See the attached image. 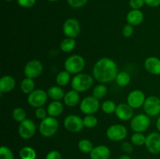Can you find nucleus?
Instances as JSON below:
<instances>
[{
  "instance_id": "f257e3e1",
  "label": "nucleus",
  "mask_w": 160,
  "mask_h": 159,
  "mask_svg": "<svg viewBox=\"0 0 160 159\" xmlns=\"http://www.w3.org/2000/svg\"><path fill=\"white\" fill-rule=\"evenodd\" d=\"M92 74L98 82L107 84L115 80L118 74V67L117 63L110 58H102L94 65Z\"/></svg>"
},
{
  "instance_id": "f03ea898",
  "label": "nucleus",
  "mask_w": 160,
  "mask_h": 159,
  "mask_svg": "<svg viewBox=\"0 0 160 159\" xmlns=\"http://www.w3.org/2000/svg\"><path fill=\"white\" fill-rule=\"evenodd\" d=\"M94 80L87 73H78L71 80V87L78 92H85L93 85Z\"/></svg>"
},
{
  "instance_id": "7ed1b4c3",
  "label": "nucleus",
  "mask_w": 160,
  "mask_h": 159,
  "mask_svg": "<svg viewBox=\"0 0 160 159\" xmlns=\"http://www.w3.org/2000/svg\"><path fill=\"white\" fill-rule=\"evenodd\" d=\"M85 66L84 59L80 55H72L69 56L64 62L65 70L70 74H78L80 73Z\"/></svg>"
},
{
  "instance_id": "20e7f679",
  "label": "nucleus",
  "mask_w": 160,
  "mask_h": 159,
  "mask_svg": "<svg viewBox=\"0 0 160 159\" xmlns=\"http://www.w3.org/2000/svg\"><path fill=\"white\" fill-rule=\"evenodd\" d=\"M59 122L55 117L48 116L42 120L39 125V132L44 137H51L56 133Z\"/></svg>"
},
{
  "instance_id": "39448f33",
  "label": "nucleus",
  "mask_w": 160,
  "mask_h": 159,
  "mask_svg": "<svg viewBox=\"0 0 160 159\" xmlns=\"http://www.w3.org/2000/svg\"><path fill=\"white\" fill-rule=\"evenodd\" d=\"M150 124L151 120L148 115L138 114L131 118L130 126L134 132H143L148 129Z\"/></svg>"
},
{
  "instance_id": "423d86ee",
  "label": "nucleus",
  "mask_w": 160,
  "mask_h": 159,
  "mask_svg": "<svg viewBox=\"0 0 160 159\" xmlns=\"http://www.w3.org/2000/svg\"><path fill=\"white\" fill-rule=\"evenodd\" d=\"M128 136V129L123 125L114 124L106 130V137L112 141L118 142L124 140Z\"/></svg>"
},
{
  "instance_id": "0eeeda50",
  "label": "nucleus",
  "mask_w": 160,
  "mask_h": 159,
  "mask_svg": "<svg viewBox=\"0 0 160 159\" xmlns=\"http://www.w3.org/2000/svg\"><path fill=\"white\" fill-rule=\"evenodd\" d=\"M100 108L99 100L94 96L85 97L80 104V109L85 115H93Z\"/></svg>"
},
{
  "instance_id": "6e6552de",
  "label": "nucleus",
  "mask_w": 160,
  "mask_h": 159,
  "mask_svg": "<svg viewBox=\"0 0 160 159\" xmlns=\"http://www.w3.org/2000/svg\"><path fill=\"white\" fill-rule=\"evenodd\" d=\"M48 94L42 89H37L28 94V102L31 107L40 108L42 107L48 100Z\"/></svg>"
},
{
  "instance_id": "1a4fd4ad",
  "label": "nucleus",
  "mask_w": 160,
  "mask_h": 159,
  "mask_svg": "<svg viewBox=\"0 0 160 159\" xmlns=\"http://www.w3.org/2000/svg\"><path fill=\"white\" fill-rule=\"evenodd\" d=\"M43 65L37 59L28 61L23 68V73L26 77L34 79L40 76L43 72Z\"/></svg>"
},
{
  "instance_id": "9d476101",
  "label": "nucleus",
  "mask_w": 160,
  "mask_h": 159,
  "mask_svg": "<svg viewBox=\"0 0 160 159\" xmlns=\"http://www.w3.org/2000/svg\"><path fill=\"white\" fill-rule=\"evenodd\" d=\"M62 31L67 37L75 39L81 32V25L76 19L69 18L64 22L62 25Z\"/></svg>"
},
{
  "instance_id": "9b49d317",
  "label": "nucleus",
  "mask_w": 160,
  "mask_h": 159,
  "mask_svg": "<svg viewBox=\"0 0 160 159\" xmlns=\"http://www.w3.org/2000/svg\"><path fill=\"white\" fill-rule=\"evenodd\" d=\"M18 132L20 137L24 140H29L34 136L36 132V125L31 119L26 118L20 123L18 127Z\"/></svg>"
},
{
  "instance_id": "f8f14e48",
  "label": "nucleus",
  "mask_w": 160,
  "mask_h": 159,
  "mask_svg": "<svg viewBox=\"0 0 160 159\" xmlns=\"http://www.w3.org/2000/svg\"><path fill=\"white\" fill-rule=\"evenodd\" d=\"M64 127L72 132H81L84 127V121L80 116L76 115H69L63 122Z\"/></svg>"
},
{
  "instance_id": "ddd939ff",
  "label": "nucleus",
  "mask_w": 160,
  "mask_h": 159,
  "mask_svg": "<svg viewBox=\"0 0 160 159\" xmlns=\"http://www.w3.org/2000/svg\"><path fill=\"white\" fill-rule=\"evenodd\" d=\"M144 111L148 116H156L160 114V98L156 96L146 98L144 103Z\"/></svg>"
},
{
  "instance_id": "4468645a",
  "label": "nucleus",
  "mask_w": 160,
  "mask_h": 159,
  "mask_svg": "<svg viewBox=\"0 0 160 159\" xmlns=\"http://www.w3.org/2000/svg\"><path fill=\"white\" fill-rule=\"evenodd\" d=\"M145 147L148 152L152 154H160V134L152 132L146 136Z\"/></svg>"
},
{
  "instance_id": "2eb2a0df",
  "label": "nucleus",
  "mask_w": 160,
  "mask_h": 159,
  "mask_svg": "<svg viewBox=\"0 0 160 159\" xmlns=\"http://www.w3.org/2000/svg\"><path fill=\"white\" fill-rule=\"evenodd\" d=\"M145 99V95L141 90H134L130 92L128 95L127 102L132 108H139L144 105Z\"/></svg>"
},
{
  "instance_id": "dca6fc26",
  "label": "nucleus",
  "mask_w": 160,
  "mask_h": 159,
  "mask_svg": "<svg viewBox=\"0 0 160 159\" xmlns=\"http://www.w3.org/2000/svg\"><path fill=\"white\" fill-rule=\"evenodd\" d=\"M116 115L119 119L122 121H128L133 118L134 111L133 108L128 104V103H121L117 106V109L115 112Z\"/></svg>"
},
{
  "instance_id": "f3484780",
  "label": "nucleus",
  "mask_w": 160,
  "mask_h": 159,
  "mask_svg": "<svg viewBox=\"0 0 160 159\" xmlns=\"http://www.w3.org/2000/svg\"><path fill=\"white\" fill-rule=\"evenodd\" d=\"M110 155V150L105 145H98L95 147L90 153L91 159H109Z\"/></svg>"
},
{
  "instance_id": "a211bd4d",
  "label": "nucleus",
  "mask_w": 160,
  "mask_h": 159,
  "mask_svg": "<svg viewBox=\"0 0 160 159\" xmlns=\"http://www.w3.org/2000/svg\"><path fill=\"white\" fill-rule=\"evenodd\" d=\"M145 68L147 71L152 75H160V59L152 56L148 57L145 61Z\"/></svg>"
},
{
  "instance_id": "6ab92c4d",
  "label": "nucleus",
  "mask_w": 160,
  "mask_h": 159,
  "mask_svg": "<svg viewBox=\"0 0 160 159\" xmlns=\"http://www.w3.org/2000/svg\"><path fill=\"white\" fill-rule=\"evenodd\" d=\"M16 87V81L12 76L9 75L3 76L0 79V92L1 93H9L12 91Z\"/></svg>"
},
{
  "instance_id": "aec40b11",
  "label": "nucleus",
  "mask_w": 160,
  "mask_h": 159,
  "mask_svg": "<svg viewBox=\"0 0 160 159\" xmlns=\"http://www.w3.org/2000/svg\"><path fill=\"white\" fill-rule=\"evenodd\" d=\"M144 20V14L140 9H131L127 15V21L132 26L141 24Z\"/></svg>"
},
{
  "instance_id": "412c9836",
  "label": "nucleus",
  "mask_w": 160,
  "mask_h": 159,
  "mask_svg": "<svg viewBox=\"0 0 160 159\" xmlns=\"http://www.w3.org/2000/svg\"><path fill=\"white\" fill-rule=\"evenodd\" d=\"M63 101L64 104L68 107H74L77 104H78L80 101L79 92L74 90H69L68 92L65 94Z\"/></svg>"
},
{
  "instance_id": "4be33fe9",
  "label": "nucleus",
  "mask_w": 160,
  "mask_h": 159,
  "mask_svg": "<svg viewBox=\"0 0 160 159\" xmlns=\"http://www.w3.org/2000/svg\"><path fill=\"white\" fill-rule=\"evenodd\" d=\"M63 104L59 101H53L50 103L47 108V112L49 116L57 117L59 116L63 112Z\"/></svg>"
},
{
  "instance_id": "5701e85b",
  "label": "nucleus",
  "mask_w": 160,
  "mask_h": 159,
  "mask_svg": "<svg viewBox=\"0 0 160 159\" xmlns=\"http://www.w3.org/2000/svg\"><path fill=\"white\" fill-rule=\"evenodd\" d=\"M47 94H48V96L53 101H60L65 96L64 90L59 86L51 87L47 90Z\"/></svg>"
},
{
  "instance_id": "b1692460",
  "label": "nucleus",
  "mask_w": 160,
  "mask_h": 159,
  "mask_svg": "<svg viewBox=\"0 0 160 159\" xmlns=\"http://www.w3.org/2000/svg\"><path fill=\"white\" fill-rule=\"evenodd\" d=\"M34 87H35V83L31 78H24L20 83V89L22 92L26 94H29L33 90H34Z\"/></svg>"
},
{
  "instance_id": "393cba45",
  "label": "nucleus",
  "mask_w": 160,
  "mask_h": 159,
  "mask_svg": "<svg viewBox=\"0 0 160 159\" xmlns=\"http://www.w3.org/2000/svg\"><path fill=\"white\" fill-rule=\"evenodd\" d=\"M59 47L63 52H70L76 47V40L71 37H66L61 41Z\"/></svg>"
},
{
  "instance_id": "a878e982",
  "label": "nucleus",
  "mask_w": 160,
  "mask_h": 159,
  "mask_svg": "<svg viewBox=\"0 0 160 159\" xmlns=\"http://www.w3.org/2000/svg\"><path fill=\"white\" fill-rule=\"evenodd\" d=\"M131 75L128 73V72L122 71L118 73V74L117 75V77H116L115 80L116 83L117 84V85H119L120 87H126L131 82Z\"/></svg>"
},
{
  "instance_id": "bb28decb",
  "label": "nucleus",
  "mask_w": 160,
  "mask_h": 159,
  "mask_svg": "<svg viewBox=\"0 0 160 159\" xmlns=\"http://www.w3.org/2000/svg\"><path fill=\"white\" fill-rule=\"evenodd\" d=\"M20 159H36L37 154L34 148L31 147H23L19 152Z\"/></svg>"
},
{
  "instance_id": "cd10ccee",
  "label": "nucleus",
  "mask_w": 160,
  "mask_h": 159,
  "mask_svg": "<svg viewBox=\"0 0 160 159\" xmlns=\"http://www.w3.org/2000/svg\"><path fill=\"white\" fill-rule=\"evenodd\" d=\"M56 84L59 87H63V86L67 85L70 81V73L67 72V70L60 71L56 76Z\"/></svg>"
},
{
  "instance_id": "c85d7f7f",
  "label": "nucleus",
  "mask_w": 160,
  "mask_h": 159,
  "mask_svg": "<svg viewBox=\"0 0 160 159\" xmlns=\"http://www.w3.org/2000/svg\"><path fill=\"white\" fill-rule=\"evenodd\" d=\"M78 148L81 152L84 153V154H90L93 150L94 146L91 140H88V139H82L78 143Z\"/></svg>"
},
{
  "instance_id": "c756f323",
  "label": "nucleus",
  "mask_w": 160,
  "mask_h": 159,
  "mask_svg": "<svg viewBox=\"0 0 160 159\" xmlns=\"http://www.w3.org/2000/svg\"><path fill=\"white\" fill-rule=\"evenodd\" d=\"M117 106V105H116L114 101H111V100H106V101H103L102 104H101V108L104 113L110 115V114L115 113Z\"/></svg>"
},
{
  "instance_id": "7c9ffc66",
  "label": "nucleus",
  "mask_w": 160,
  "mask_h": 159,
  "mask_svg": "<svg viewBox=\"0 0 160 159\" xmlns=\"http://www.w3.org/2000/svg\"><path fill=\"white\" fill-rule=\"evenodd\" d=\"M106 94H107V87L106 85H104V84H101L94 87L93 91H92V96L100 100L104 98Z\"/></svg>"
},
{
  "instance_id": "2f4dec72",
  "label": "nucleus",
  "mask_w": 160,
  "mask_h": 159,
  "mask_svg": "<svg viewBox=\"0 0 160 159\" xmlns=\"http://www.w3.org/2000/svg\"><path fill=\"white\" fill-rule=\"evenodd\" d=\"M131 143L135 146H142V145L145 144V141H146V136L144 135L142 132H134L132 136H131Z\"/></svg>"
},
{
  "instance_id": "473e14b6",
  "label": "nucleus",
  "mask_w": 160,
  "mask_h": 159,
  "mask_svg": "<svg viewBox=\"0 0 160 159\" xmlns=\"http://www.w3.org/2000/svg\"><path fill=\"white\" fill-rule=\"evenodd\" d=\"M26 112H25L24 109L22 108H16L12 111V117L16 122L21 123L23 120L26 119Z\"/></svg>"
},
{
  "instance_id": "72a5a7b5",
  "label": "nucleus",
  "mask_w": 160,
  "mask_h": 159,
  "mask_svg": "<svg viewBox=\"0 0 160 159\" xmlns=\"http://www.w3.org/2000/svg\"><path fill=\"white\" fill-rule=\"evenodd\" d=\"M84 127L92 129L95 128L98 125V119L93 115H86V116L83 118Z\"/></svg>"
},
{
  "instance_id": "f704fd0d",
  "label": "nucleus",
  "mask_w": 160,
  "mask_h": 159,
  "mask_svg": "<svg viewBox=\"0 0 160 159\" xmlns=\"http://www.w3.org/2000/svg\"><path fill=\"white\" fill-rule=\"evenodd\" d=\"M0 159H14L13 153L8 147L2 146L0 147Z\"/></svg>"
},
{
  "instance_id": "c9c22d12",
  "label": "nucleus",
  "mask_w": 160,
  "mask_h": 159,
  "mask_svg": "<svg viewBox=\"0 0 160 159\" xmlns=\"http://www.w3.org/2000/svg\"><path fill=\"white\" fill-rule=\"evenodd\" d=\"M88 0H67L68 4L73 8H81L85 6Z\"/></svg>"
},
{
  "instance_id": "e433bc0d",
  "label": "nucleus",
  "mask_w": 160,
  "mask_h": 159,
  "mask_svg": "<svg viewBox=\"0 0 160 159\" xmlns=\"http://www.w3.org/2000/svg\"><path fill=\"white\" fill-rule=\"evenodd\" d=\"M123 36L124 37H130L133 35V33H134V26L131 24H127L125 25L123 27Z\"/></svg>"
},
{
  "instance_id": "4c0bfd02",
  "label": "nucleus",
  "mask_w": 160,
  "mask_h": 159,
  "mask_svg": "<svg viewBox=\"0 0 160 159\" xmlns=\"http://www.w3.org/2000/svg\"><path fill=\"white\" fill-rule=\"evenodd\" d=\"M17 1L19 6L26 9L33 7L36 2V0H17Z\"/></svg>"
},
{
  "instance_id": "58836bf2",
  "label": "nucleus",
  "mask_w": 160,
  "mask_h": 159,
  "mask_svg": "<svg viewBox=\"0 0 160 159\" xmlns=\"http://www.w3.org/2000/svg\"><path fill=\"white\" fill-rule=\"evenodd\" d=\"M120 147H121V150L123 151V152L127 153V154H131L133 152V146L130 142L128 141H123L121 143V145H120Z\"/></svg>"
},
{
  "instance_id": "ea45409f",
  "label": "nucleus",
  "mask_w": 160,
  "mask_h": 159,
  "mask_svg": "<svg viewBox=\"0 0 160 159\" xmlns=\"http://www.w3.org/2000/svg\"><path fill=\"white\" fill-rule=\"evenodd\" d=\"M47 111L45 110L44 108L40 107V108H37L35 110V116L37 117L38 119L43 120L44 118H45L47 117Z\"/></svg>"
},
{
  "instance_id": "a19ab883",
  "label": "nucleus",
  "mask_w": 160,
  "mask_h": 159,
  "mask_svg": "<svg viewBox=\"0 0 160 159\" xmlns=\"http://www.w3.org/2000/svg\"><path fill=\"white\" fill-rule=\"evenodd\" d=\"M145 4L144 0H130L129 5L132 9H140Z\"/></svg>"
},
{
  "instance_id": "79ce46f5",
  "label": "nucleus",
  "mask_w": 160,
  "mask_h": 159,
  "mask_svg": "<svg viewBox=\"0 0 160 159\" xmlns=\"http://www.w3.org/2000/svg\"><path fill=\"white\" fill-rule=\"evenodd\" d=\"M45 159H62V155L58 151H51L47 154Z\"/></svg>"
},
{
  "instance_id": "37998d69",
  "label": "nucleus",
  "mask_w": 160,
  "mask_h": 159,
  "mask_svg": "<svg viewBox=\"0 0 160 159\" xmlns=\"http://www.w3.org/2000/svg\"><path fill=\"white\" fill-rule=\"evenodd\" d=\"M145 3L151 7H157L160 5V0H144Z\"/></svg>"
},
{
  "instance_id": "c03bdc74",
  "label": "nucleus",
  "mask_w": 160,
  "mask_h": 159,
  "mask_svg": "<svg viewBox=\"0 0 160 159\" xmlns=\"http://www.w3.org/2000/svg\"><path fill=\"white\" fill-rule=\"evenodd\" d=\"M118 159H132L130 156L127 155V154H123V155H121Z\"/></svg>"
},
{
  "instance_id": "a18cd8bd",
  "label": "nucleus",
  "mask_w": 160,
  "mask_h": 159,
  "mask_svg": "<svg viewBox=\"0 0 160 159\" xmlns=\"http://www.w3.org/2000/svg\"><path fill=\"white\" fill-rule=\"evenodd\" d=\"M156 128H157L158 130L160 132V116L158 118L157 122H156Z\"/></svg>"
},
{
  "instance_id": "49530a36",
  "label": "nucleus",
  "mask_w": 160,
  "mask_h": 159,
  "mask_svg": "<svg viewBox=\"0 0 160 159\" xmlns=\"http://www.w3.org/2000/svg\"><path fill=\"white\" fill-rule=\"evenodd\" d=\"M48 2H57L59 1V0H48Z\"/></svg>"
},
{
  "instance_id": "de8ad7c7",
  "label": "nucleus",
  "mask_w": 160,
  "mask_h": 159,
  "mask_svg": "<svg viewBox=\"0 0 160 159\" xmlns=\"http://www.w3.org/2000/svg\"><path fill=\"white\" fill-rule=\"evenodd\" d=\"M4 1H6V2H12V1H13V0H4Z\"/></svg>"
}]
</instances>
